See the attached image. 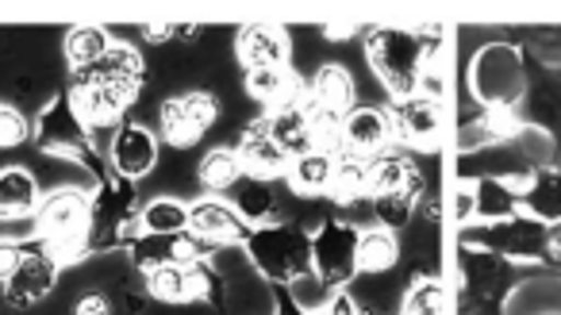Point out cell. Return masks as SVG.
Masks as SVG:
<instances>
[{
    "instance_id": "ee69618b",
    "label": "cell",
    "mask_w": 561,
    "mask_h": 315,
    "mask_svg": "<svg viewBox=\"0 0 561 315\" xmlns=\"http://www.w3.org/2000/svg\"><path fill=\"white\" fill-rule=\"evenodd\" d=\"M312 315H362V304L346 289H339L335 296H331V304L320 307V312H312Z\"/></svg>"
},
{
    "instance_id": "836d02e7",
    "label": "cell",
    "mask_w": 561,
    "mask_h": 315,
    "mask_svg": "<svg viewBox=\"0 0 561 315\" xmlns=\"http://www.w3.org/2000/svg\"><path fill=\"white\" fill-rule=\"evenodd\" d=\"M400 315H446V292L435 273H415L400 296Z\"/></svg>"
},
{
    "instance_id": "d590c367",
    "label": "cell",
    "mask_w": 561,
    "mask_h": 315,
    "mask_svg": "<svg viewBox=\"0 0 561 315\" xmlns=\"http://www.w3.org/2000/svg\"><path fill=\"white\" fill-rule=\"evenodd\" d=\"M415 177H420V170H415L404 154H397V150H385V154L374 158V185H369V197H377V192L408 189Z\"/></svg>"
},
{
    "instance_id": "277c9868",
    "label": "cell",
    "mask_w": 561,
    "mask_h": 315,
    "mask_svg": "<svg viewBox=\"0 0 561 315\" xmlns=\"http://www.w3.org/2000/svg\"><path fill=\"white\" fill-rule=\"evenodd\" d=\"M242 250L270 284H297L312 273V235L297 223H262Z\"/></svg>"
},
{
    "instance_id": "4dcf8cb0",
    "label": "cell",
    "mask_w": 561,
    "mask_h": 315,
    "mask_svg": "<svg viewBox=\"0 0 561 315\" xmlns=\"http://www.w3.org/2000/svg\"><path fill=\"white\" fill-rule=\"evenodd\" d=\"M231 205L239 208V215L254 228L262 223H277V197H273V182H262V177H247L242 174L231 189Z\"/></svg>"
},
{
    "instance_id": "1f68e13d",
    "label": "cell",
    "mask_w": 561,
    "mask_h": 315,
    "mask_svg": "<svg viewBox=\"0 0 561 315\" xmlns=\"http://www.w3.org/2000/svg\"><path fill=\"white\" fill-rule=\"evenodd\" d=\"M519 208H523V197L507 182H496V177L473 182V220H481V223L512 220V215H519Z\"/></svg>"
},
{
    "instance_id": "6da1fadb",
    "label": "cell",
    "mask_w": 561,
    "mask_h": 315,
    "mask_svg": "<svg viewBox=\"0 0 561 315\" xmlns=\"http://www.w3.org/2000/svg\"><path fill=\"white\" fill-rule=\"evenodd\" d=\"M366 58L392 101L420 93V78L431 62L443 58L438 27H369Z\"/></svg>"
},
{
    "instance_id": "484cf974",
    "label": "cell",
    "mask_w": 561,
    "mask_h": 315,
    "mask_svg": "<svg viewBox=\"0 0 561 315\" xmlns=\"http://www.w3.org/2000/svg\"><path fill=\"white\" fill-rule=\"evenodd\" d=\"M519 197H523L527 215H535V220H542L561 231V170L538 166V174L530 177V185L519 192Z\"/></svg>"
},
{
    "instance_id": "f6af8a7d",
    "label": "cell",
    "mask_w": 561,
    "mask_h": 315,
    "mask_svg": "<svg viewBox=\"0 0 561 315\" xmlns=\"http://www.w3.org/2000/svg\"><path fill=\"white\" fill-rule=\"evenodd\" d=\"M73 315H112V300L104 296V292H89V296L78 300Z\"/></svg>"
},
{
    "instance_id": "603a6c76",
    "label": "cell",
    "mask_w": 561,
    "mask_h": 315,
    "mask_svg": "<svg viewBox=\"0 0 561 315\" xmlns=\"http://www.w3.org/2000/svg\"><path fill=\"white\" fill-rule=\"evenodd\" d=\"M427 200V182H423V174L415 177L408 189H397V192H377V197H369V212H374L377 228L385 231H404L408 223H412L415 208Z\"/></svg>"
},
{
    "instance_id": "8fae6325",
    "label": "cell",
    "mask_w": 561,
    "mask_h": 315,
    "mask_svg": "<svg viewBox=\"0 0 561 315\" xmlns=\"http://www.w3.org/2000/svg\"><path fill=\"white\" fill-rule=\"evenodd\" d=\"M139 89L135 81H116V85H101V81H73V89L66 96H70L73 112H78V119L85 124V131H93V127H112L119 124V116H124L127 108H131L135 101H139Z\"/></svg>"
},
{
    "instance_id": "30bf717a",
    "label": "cell",
    "mask_w": 561,
    "mask_h": 315,
    "mask_svg": "<svg viewBox=\"0 0 561 315\" xmlns=\"http://www.w3.org/2000/svg\"><path fill=\"white\" fill-rule=\"evenodd\" d=\"M32 142L43 150V154H58V158H78L89 147V131L85 124L78 119V112H73L70 96H55V101L47 104V108L35 116L32 124Z\"/></svg>"
},
{
    "instance_id": "e575fe53",
    "label": "cell",
    "mask_w": 561,
    "mask_h": 315,
    "mask_svg": "<svg viewBox=\"0 0 561 315\" xmlns=\"http://www.w3.org/2000/svg\"><path fill=\"white\" fill-rule=\"evenodd\" d=\"M196 177H201V185L208 192H227L234 189V182L242 177V162H239V150H208V154L201 158V170H196Z\"/></svg>"
},
{
    "instance_id": "4fadbf2b",
    "label": "cell",
    "mask_w": 561,
    "mask_h": 315,
    "mask_svg": "<svg viewBox=\"0 0 561 315\" xmlns=\"http://www.w3.org/2000/svg\"><path fill=\"white\" fill-rule=\"evenodd\" d=\"M58 269H62V266L55 261V254L47 250V243H43V238L24 243V261H20V269L12 273V281L4 284V296H9V304L12 307L43 304V300L55 292Z\"/></svg>"
},
{
    "instance_id": "3957f363",
    "label": "cell",
    "mask_w": 561,
    "mask_h": 315,
    "mask_svg": "<svg viewBox=\"0 0 561 315\" xmlns=\"http://www.w3.org/2000/svg\"><path fill=\"white\" fill-rule=\"evenodd\" d=\"M553 238H558V228L519 212V215H512V220L469 223V228H461L458 246H477V250L500 254V258H507V261H535V266L558 269Z\"/></svg>"
},
{
    "instance_id": "5b68a950",
    "label": "cell",
    "mask_w": 561,
    "mask_h": 315,
    "mask_svg": "<svg viewBox=\"0 0 561 315\" xmlns=\"http://www.w3.org/2000/svg\"><path fill=\"white\" fill-rule=\"evenodd\" d=\"M469 85L484 112H512L519 108L523 93H527V58L523 47L515 43H489L477 50L473 70H469Z\"/></svg>"
},
{
    "instance_id": "9c48e42d",
    "label": "cell",
    "mask_w": 561,
    "mask_h": 315,
    "mask_svg": "<svg viewBox=\"0 0 561 315\" xmlns=\"http://www.w3.org/2000/svg\"><path fill=\"white\" fill-rule=\"evenodd\" d=\"M35 231L43 243H66V238H89L93 231V197L85 189H50L35 208Z\"/></svg>"
},
{
    "instance_id": "cb8c5ba5",
    "label": "cell",
    "mask_w": 561,
    "mask_h": 315,
    "mask_svg": "<svg viewBox=\"0 0 561 315\" xmlns=\"http://www.w3.org/2000/svg\"><path fill=\"white\" fill-rule=\"evenodd\" d=\"M308 93H312V108H320V112H331V116L354 112V78H351V70L339 62L320 66Z\"/></svg>"
},
{
    "instance_id": "83f0119b",
    "label": "cell",
    "mask_w": 561,
    "mask_h": 315,
    "mask_svg": "<svg viewBox=\"0 0 561 315\" xmlns=\"http://www.w3.org/2000/svg\"><path fill=\"white\" fill-rule=\"evenodd\" d=\"M400 238L397 231H385V228H369L362 231V243H358V273L362 277H381L389 269L400 266Z\"/></svg>"
},
{
    "instance_id": "60d3db41",
    "label": "cell",
    "mask_w": 561,
    "mask_h": 315,
    "mask_svg": "<svg viewBox=\"0 0 561 315\" xmlns=\"http://www.w3.org/2000/svg\"><path fill=\"white\" fill-rule=\"evenodd\" d=\"M27 135H32V127H27L24 112L0 104V147H20V142H27Z\"/></svg>"
},
{
    "instance_id": "d6986e66",
    "label": "cell",
    "mask_w": 561,
    "mask_h": 315,
    "mask_svg": "<svg viewBox=\"0 0 561 315\" xmlns=\"http://www.w3.org/2000/svg\"><path fill=\"white\" fill-rule=\"evenodd\" d=\"M392 142V119L381 108H354L343 116V147L362 158L385 154Z\"/></svg>"
},
{
    "instance_id": "7c38bea8",
    "label": "cell",
    "mask_w": 561,
    "mask_h": 315,
    "mask_svg": "<svg viewBox=\"0 0 561 315\" xmlns=\"http://www.w3.org/2000/svg\"><path fill=\"white\" fill-rule=\"evenodd\" d=\"M211 250H219V246L196 238L193 231H181V235H147V231H142L127 254H131V266L139 269V273H154V269H162V266L208 261Z\"/></svg>"
},
{
    "instance_id": "52a82bcc",
    "label": "cell",
    "mask_w": 561,
    "mask_h": 315,
    "mask_svg": "<svg viewBox=\"0 0 561 315\" xmlns=\"http://www.w3.org/2000/svg\"><path fill=\"white\" fill-rule=\"evenodd\" d=\"M527 135L519 131L504 142H492L484 150H473V154H461L458 162V182H484V177H496V182H530L538 174V162L527 147Z\"/></svg>"
},
{
    "instance_id": "8d00e7d4",
    "label": "cell",
    "mask_w": 561,
    "mask_h": 315,
    "mask_svg": "<svg viewBox=\"0 0 561 315\" xmlns=\"http://www.w3.org/2000/svg\"><path fill=\"white\" fill-rule=\"evenodd\" d=\"M147 296L162 300V304H188L193 300L188 266H162L154 273H147Z\"/></svg>"
},
{
    "instance_id": "c3c4849f",
    "label": "cell",
    "mask_w": 561,
    "mask_h": 315,
    "mask_svg": "<svg viewBox=\"0 0 561 315\" xmlns=\"http://www.w3.org/2000/svg\"><path fill=\"white\" fill-rule=\"evenodd\" d=\"M553 258H558V269H561V231H558V238H553Z\"/></svg>"
},
{
    "instance_id": "bcb514c9",
    "label": "cell",
    "mask_w": 561,
    "mask_h": 315,
    "mask_svg": "<svg viewBox=\"0 0 561 315\" xmlns=\"http://www.w3.org/2000/svg\"><path fill=\"white\" fill-rule=\"evenodd\" d=\"M178 35V24H147L142 27V39H150V43H165V39H173Z\"/></svg>"
},
{
    "instance_id": "ab89813d",
    "label": "cell",
    "mask_w": 561,
    "mask_h": 315,
    "mask_svg": "<svg viewBox=\"0 0 561 315\" xmlns=\"http://www.w3.org/2000/svg\"><path fill=\"white\" fill-rule=\"evenodd\" d=\"M181 104H185L188 119H193L201 131H208L211 124L219 119V101L211 93H204V89H193V93H181Z\"/></svg>"
},
{
    "instance_id": "ba28073f",
    "label": "cell",
    "mask_w": 561,
    "mask_h": 315,
    "mask_svg": "<svg viewBox=\"0 0 561 315\" xmlns=\"http://www.w3.org/2000/svg\"><path fill=\"white\" fill-rule=\"evenodd\" d=\"M358 243L362 231L346 220H323L312 231V273L331 289H343L358 277Z\"/></svg>"
},
{
    "instance_id": "d6a6232c",
    "label": "cell",
    "mask_w": 561,
    "mask_h": 315,
    "mask_svg": "<svg viewBox=\"0 0 561 315\" xmlns=\"http://www.w3.org/2000/svg\"><path fill=\"white\" fill-rule=\"evenodd\" d=\"M139 223L147 235H181L188 231V205L173 197H154L139 208Z\"/></svg>"
},
{
    "instance_id": "74e56055",
    "label": "cell",
    "mask_w": 561,
    "mask_h": 315,
    "mask_svg": "<svg viewBox=\"0 0 561 315\" xmlns=\"http://www.w3.org/2000/svg\"><path fill=\"white\" fill-rule=\"evenodd\" d=\"M158 127H162V139L170 142V147H193V142L204 135L201 127L188 119L181 96H170V101H162V112H158Z\"/></svg>"
},
{
    "instance_id": "5bb4252c",
    "label": "cell",
    "mask_w": 561,
    "mask_h": 315,
    "mask_svg": "<svg viewBox=\"0 0 561 315\" xmlns=\"http://www.w3.org/2000/svg\"><path fill=\"white\" fill-rule=\"evenodd\" d=\"M188 231L211 246H247L254 223L242 220L231 200L204 197L196 205H188Z\"/></svg>"
},
{
    "instance_id": "7bdbcfd3",
    "label": "cell",
    "mask_w": 561,
    "mask_h": 315,
    "mask_svg": "<svg viewBox=\"0 0 561 315\" xmlns=\"http://www.w3.org/2000/svg\"><path fill=\"white\" fill-rule=\"evenodd\" d=\"M273 315H312L289 284H273Z\"/></svg>"
},
{
    "instance_id": "e0dca14e",
    "label": "cell",
    "mask_w": 561,
    "mask_h": 315,
    "mask_svg": "<svg viewBox=\"0 0 561 315\" xmlns=\"http://www.w3.org/2000/svg\"><path fill=\"white\" fill-rule=\"evenodd\" d=\"M289 50H293L289 32L280 24H265V20L239 27V35H234V55H239V62L247 66V70L289 66Z\"/></svg>"
},
{
    "instance_id": "ac0fdd59",
    "label": "cell",
    "mask_w": 561,
    "mask_h": 315,
    "mask_svg": "<svg viewBox=\"0 0 561 315\" xmlns=\"http://www.w3.org/2000/svg\"><path fill=\"white\" fill-rule=\"evenodd\" d=\"M239 162H242V174H247V177L277 182V177L289 174V162H293V158L270 139V131H265V116H262V119H254V124H250L247 131H242Z\"/></svg>"
},
{
    "instance_id": "44dd1931",
    "label": "cell",
    "mask_w": 561,
    "mask_h": 315,
    "mask_svg": "<svg viewBox=\"0 0 561 315\" xmlns=\"http://www.w3.org/2000/svg\"><path fill=\"white\" fill-rule=\"evenodd\" d=\"M242 89H247L254 101L270 104V112L273 108H289V104H305V101H300V81L293 78L289 66L247 70V78H242Z\"/></svg>"
},
{
    "instance_id": "ffe728a7",
    "label": "cell",
    "mask_w": 561,
    "mask_h": 315,
    "mask_svg": "<svg viewBox=\"0 0 561 315\" xmlns=\"http://www.w3.org/2000/svg\"><path fill=\"white\" fill-rule=\"evenodd\" d=\"M265 131L289 158H300L308 150H316V131H312V101L308 104H289V108L265 112Z\"/></svg>"
},
{
    "instance_id": "2e32d148",
    "label": "cell",
    "mask_w": 561,
    "mask_h": 315,
    "mask_svg": "<svg viewBox=\"0 0 561 315\" xmlns=\"http://www.w3.org/2000/svg\"><path fill=\"white\" fill-rule=\"evenodd\" d=\"M108 166L112 174L127 177V182L147 177L158 166V135L147 131L142 124H119L108 147Z\"/></svg>"
},
{
    "instance_id": "d4e9b609",
    "label": "cell",
    "mask_w": 561,
    "mask_h": 315,
    "mask_svg": "<svg viewBox=\"0 0 561 315\" xmlns=\"http://www.w3.org/2000/svg\"><path fill=\"white\" fill-rule=\"evenodd\" d=\"M43 192L39 182H35L32 170L24 166H9L0 170V220H24V215H35Z\"/></svg>"
},
{
    "instance_id": "f546056e",
    "label": "cell",
    "mask_w": 561,
    "mask_h": 315,
    "mask_svg": "<svg viewBox=\"0 0 561 315\" xmlns=\"http://www.w3.org/2000/svg\"><path fill=\"white\" fill-rule=\"evenodd\" d=\"M116 47V43L108 39V32H104L101 24H78L66 32L62 39V55L66 62L73 66V70H93L96 62H104V55Z\"/></svg>"
},
{
    "instance_id": "4316f807",
    "label": "cell",
    "mask_w": 561,
    "mask_h": 315,
    "mask_svg": "<svg viewBox=\"0 0 561 315\" xmlns=\"http://www.w3.org/2000/svg\"><path fill=\"white\" fill-rule=\"evenodd\" d=\"M285 177H289L297 197H323V192L331 189V177H335V154H328V150H308V154L293 158Z\"/></svg>"
},
{
    "instance_id": "b9f144b4",
    "label": "cell",
    "mask_w": 561,
    "mask_h": 315,
    "mask_svg": "<svg viewBox=\"0 0 561 315\" xmlns=\"http://www.w3.org/2000/svg\"><path fill=\"white\" fill-rule=\"evenodd\" d=\"M20 261H24V243L20 238H0V289L12 281Z\"/></svg>"
},
{
    "instance_id": "7402d4cb",
    "label": "cell",
    "mask_w": 561,
    "mask_h": 315,
    "mask_svg": "<svg viewBox=\"0 0 561 315\" xmlns=\"http://www.w3.org/2000/svg\"><path fill=\"white\" fill-rule=\"evenodd\" d=\"M369 185H374V158H362V154H354V150H339L328 197L335 200V205H354V200L369 197Z\"/></svg>"
},
{
    "instance_id": "7dc6e473",
    "label": "cell",
    "mask_w": 561,
    "mask_h": 315,
    "mask_svg": "<svg viewBox=\"0 0 561 315\" xmlns=\"http://www.w3.org/2000/svg\"><path fill=\"white\" fill-rule=\"evenodd\" d=\"M351 32H358V27H354V24H331V27H323V35H328V39L331 43H343V35H351Z\"/></svg>"
},
{
    "instance_id": "9a60e30c",
    "label": "cell",
    "mask_w": 561,
    "mask_h": 315,
    "mask_svg": "<svg viewBox=\"0 0 561 315\" xmlns=\"http://www.w3.org/2000/svg\"><path fill=\"white\" fill-rule=\"evenodd\" d=\"M389 119H392V135H397L400 142H408V147L431 150L443 139V112H438V101H431V96H423V93L392 101Z\"/></svg>"
},
{
    "instance_id": "f35d334b",
    "label": "cell",
    "mask_w": 561,
    "mask_h": 315,
    "mask_svg": "<svg viewBox=\"0 0 561 315\" xmlns=\"http://www.w3.org/2000/svg\"><path fill=\"white\" fill-rule=\"evenodd\" d=\"M188 281H193V300L224 312L227 307V281L219 269H211V261H193L188 266Z\"/></svg>"
},
{
    "instance_id": "f1b7e54d",
    "label": "cell",
    "mask_w": 561,
    "mask_h": 315,
    "mask_svg": "<svg viewBox=\"0 0 561 315\" xmlns=\"http://www.w3.org/2000/svg\"><path fill=\"white\" fill-rule=\"evenodd\" d=\"M78 78L101 81V85H116V81H135V85H142V81H147V66H142V55L131 43H116V47L104 55V62H96L93 70H81Z\"/></svg>"
},
{
    "instance_id": "8992f818",
    "label": "cell",
    "mask_w": 561,
    "mask_h": 315,
    "mask_svg": "<svg viewBox=\"0 0 561 315\" xmlns=\"http://www.w3.org/2000/svg\"><path fill=\"white\" fill-rule=\"evenodd\" d=\"M527 58V93H523L515 119L519 127H538L550 135V166L561 170V66L523 50Z\"/></svg>"
},
{
    "instance_id": "7a4b0ae2",
    "label": "cell",
    "mask_w": 561,
    "mask_h": 315,
    "mask_svg": "<svg viewBox=\"0 0 561 315\" xmlns=\"http://www.w3.org/2000/svg\"><path fill=\"white\" fill-rule=\"evenodd\" d=\"M458 273H461V315H504V304L523 281L542 273H561L550 266H523L500 254L458 246Z\"/></svg>"
}]
</instances>
